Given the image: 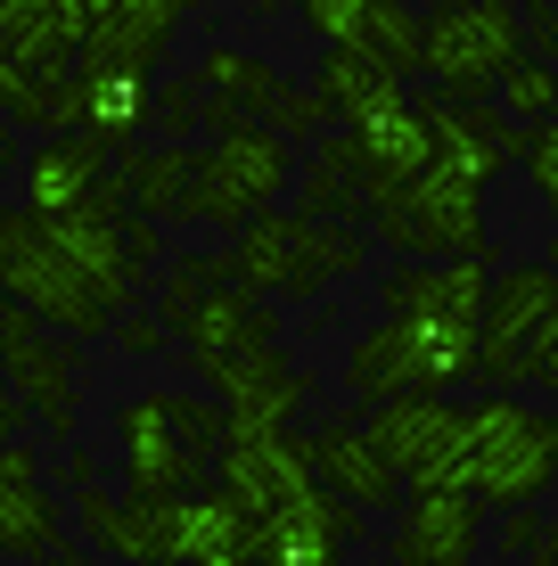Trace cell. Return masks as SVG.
<instances>
[{
  "label": "cell",
  "instance_id": "1",
  "mask_svg": "<svg viewBox=\"0 0 558 566\" xmlns=\"http://www.w3.org/2000/svg\"><path fill=\"white\" fill-rule=\"evenodd\" d=\"M222 411L206 395H124L115 402V460H124V493L131 501H189L206 493L222 460Z\"/></svg>",
  "mask_w": 558,
  "mask_h": 566
},
{
  "label": "cell",
  "instance_id": "2",
  "mask_svg": "<svg viewBox=\"0 0 558 566\" xmlns=\"http://www.w3.org/2000/svg\"><path fill=\"white\" fill-rule=\"evenodd\" d=\"M476 378V328L468 321H435V312H402L378 321L345 345V402L387 411L402 395H444V386Z\"/></svg>",
  "mask_w": 558,
  "mask_h": 566
},
{
  "label": "cell",
  "instance_id": "3",
  "mask_svg": "<svg viewBox=\"0 0 558 566\" xmlns=\"http://www.w3.org/2000/svg\"><path fill=\"white\" fill-rule=\"evenodd\" d=\"M370 263V239L361 230H345V222H313V213H263V222H246L239 239H230V255L222 271L246 287V296H263V304H296V296H320V287H337V280H354V271Z\"/></svg>",
  "mask_w": 558,
  "mask_h": 566
},
{
  "label": "cell",
  "instance_id": "4",
  "mask_svg": "<svg viewBox=\"0 0 558 566\" xmlns=\"http://www.w3.org/2000/svg\"><path fill=\"white\" fill-rule=\"evenodd\" d=\"M91 33V0H0V124L57 132V91Z\"/></svg>",
  "mask_w": 558,
  "mask_h": 566
},
{
  "label": "cell",
  "instance_id": "5",
  "mask_svg": "<svg viewBox=\"0 0 558 566\" xmlns=\"http://www.w3.org/2000/svg\"><path fill=\"white\" fill-rule=\"evenodd\" d=\"M468 436H476V510H534L558 484V411L517 395H476L468 402Z\"/></svg>",
  "mask_w": 558,
  "mask_h": 566
},
{
  "label": "cell",
  "instance_id": "6",
  "mask_svg": "<svg viewBox=\"0 0 558 566\" xmlns=\"http://www.w3.org/2000/svg\"><path fill=\"white\" fill-rule=\"evenodd\" d=\"M0 296H9L17 312H33L42 328H57L66 345H91L99 328H115L124 312H115L99 287L83 280L66 255H57L50 222H33L25 206L0 213Z\"/></svg>",
  "mask_w": 558,
  "mask_h": 566
},
{
  "label": "cell",
  "instance_id": "7",
  "mask_svg": "<svg viewBox=\"0 0 558 566\" xmlns=\"http://www.w3.org/2000/svg\"><path fill=\"white\" fill-rule=\"evenodd\" d=\"M526 57V17L502 0H444L419 17V74L444 99H485L502 91V74Z\"/></svg>",
  "mask_w": 558,
  "mask_h": 566
},
{
  "label": "cell",
  "instance_id": "8",
  "mask_svg": "<svg viewBox=\"0 0 558 566\" xmlns=\"http://www.w3.org/2000/svg\"><path fill=\"white\" fill-rule=\"evenodd\" d=\"M296 181V148L263 124H239V132H214L198 148V181H189V213L181 222H214L239 239L246 222L280 213V189Z\"/></svg>",
  "mask_w": 558,
  "mask_h": 566
},
{
  "label": "cell",
  "instance_id": "9",
  "mask_svg": "<svg viewBox=\"0 0 558 566\" xmlns=\"http://www.w3.org/2000/svg\"><path fill=\"white\" fill-rule=\"evenodd\" d=\"M361 436L378 443V460L411 484V501L428 493H468L476 484V436H468V402L444 395H402L387 411H370Z\"/></svg>",
  "mask_w": 558,
  "mask_h": 566
},
{
  "label": "cell",
  "instance_id": "10",
  "mask_svg": "<svg viewBox=\"0 0 558 566\" xmlns=\"http://www.w3.org/2000/svg\"><path fill=\"white\" fill-rule=\"evenodd\" d=\"M378 239L394 255H435V263H485L493 230H485V189L452 181V172H419L411 189L370 206Z\"/></svg>",
  "mask_w": 558,
  "mask_h": 566
},
{
  "label": "cell",
  "instance_id": "11",
  "mask_svg": "<svg viewBox=\"0 0 558 566\" xmlns=\"http://www.w3.org/2000/svg\"><path fill=\"white\" fill-rule=\"evenodd\" d=\"M550 321H558V271H550V263H509V271H493L485 328H476V386H485V395H509L517 354H526Z\"/></svg>",
  "mask_w": 558,
  "mask_h": 566
},
{
  "label": "cell",
  "instance_id": "12",
  "mask_svg": "<svg viewBox=\"0 0 558 566\" xmlns=\"http://www.w3.org/2000/svg\"><path fill=\"white\" fill-rule=\"evenodd\" d=\"M0 378H9V395L25 402L33 419L74 427V395H83V354H74L66 337H50L33 312H17L9 296H0Z\"/></svg>",
  "mask_w": 558,
  "mask_h": 566
},
{
  "label": "cell",
  "instance_id": "13",
  "mask_svg": "<svg viewBox=\"0 0 558 566\" xmlns=\"http://www.w3.org/2000/svg\"><path fill=\"white\" fill-rule=\"evenodd\" d=\"M214 493L239 501L246 525L272 517L280 501L313 493V460H304V436L296 427H230L222 436V460H214Z\"/></svg>",
  "mask_w": 558,
  "mask_h": 566
},
{
  "label": "cell",
  "instance_id": "14",
  "mask_svg": "<svg viewBox=\"0 0 558 566\" xmlns=\"http://www.w3.org/2000/svg\"><path fill=\"white\" fill-rule=\"evenodd\" d=\"M198 378L214 386L222 427H296V411L313 402V378L280 354V345H255V354H222L198 361Z\"/></svg>",
  "mask_w": 558,
  "mask_h": 566
},
{
  "label": "cell",
  "instance_id": "15",
  "mask_svg": "<svg viewBox=\"0 0 558 566\" xmlns=\"http://www.w3.org/2000/svg\"><path fill=\"white\" fill-rule=\"evenodd\" d=\"M74 517H83V542L107 551L115 566H181V501H131L74 484Z\"/></svg>",
  "mask_w": 558,
  "mask_h": 566
},
{
  "label": "cell",
  "instance_id": "16",
  "mask_svg": "<svg viewBox=\"0 0 558 566\" xmlns=\"http://www.w3.org/2000/svg\"><path fill=\"white\" fill-rule=\"evenodd\" d=\"M354 542H361V517L313 484V493L280 501L272 517H255L246 566H345V558H354Z\"/></svg>",
  "mask_w": 558,
  "mask_h": 566
},
{
  "label": "cell",
  "instance_id": "17",
  "mask_svg": "<svg viewBox=\"0 0 558 566\" xmlns=\"http://www.w3.org/2000/svg\"><path fill=\"white\" fill-rule=\"evenodd\" d=\"M419 115H428L435 172H452V181H468V189H493V181L509 172L517 132L502 124V107H485V99H444V91H428V99H419Z\"/></svg>",
  "mask_w": 558,
  "mask_h": 566
},
{
  "label": "cell",
  "instance_id": "18",
  "mask_svg": "<svg viewBox=\"0 0 558 566\" xmlns=\"http://www.w3.org/2000/svg\"><path fill=\"white\" fill-rule=\"evenodd\" d=\"M148 107H157V83L115 74V66H74L66 91H57V132L115 156V148H131L148 132Z\"/></svg>",
  "mask_w": 558,
  "mask_h": 566
},
{
  "label": "cell",
  "instance_id": "19",
  "mask_svg": "<svg viewBox=\"0 0 558 566\" xmlns=\"http://www.w3.org/2000/svg\"><path fill=\"white\" fill-rule=\"evenodd\" d=\"M189 25L181 0H91V33H83V57L74 66H115V74H140L157 83L172 33Z\"/></svg>",
  "mask_w": 558,
  "mask_h": 566
},
{
  "label": "cell",
  "instance_id": "20",
  "mask_svg": "<svg viewBox=\"0 0 558 566\" xmlns=\"http://www.w3.org/2000/svg\"><path fill=\"white\" fill-rule=\"evenodd\" d=\"M99 206H124V189H115V172H107V148L66 140V132H50V140L25 148V213L66 222V213H99Z\"/></svg>",
  "mask_w": 558,
  "mask_h": 566
},
{
  "label": "cell",
  "instance_id": "21",
  "mask_svg": "<svg viewBox=\"0 0 558 566\" xmlns=\"http://www.w3.org/2000/svg\"><path fill=\"white\" fill-rule=\"evenodd\" d=\"M337 140H345V156L361 165V181H370V206H378V198H394V189H411L419 172H435L419 91H402L394 107H378V115H361V124H345Z\"/></svg>",
  "mask_w": 558,
  "mask_h": 566
},
{
  "label": "cell",
  "instance_id": "22",
  "mask_svg": "<svg viewBox=\"0 0 558 566\" xmlns=\"http://www.w3.org/2000/svg\"><path fill=\"white\" fill-rule=\"evenodd\" d=\"M304 25L329 50H361L370 66H387L394 83L419 74V17L394 0H304Z\"/></svg>",
  "mask_w": 558,
  "mask_h": 566
},
{
  "label": "cell",
  "instance_id": "23",
  "mask_svg": "<svg viewBox=\"0 0 558 566\" xmlns=\"http://www.w3.org/2000/svg\"><path fill=\"white\" fill-rule=\"evenodd\" d=\"M304 460H313V484L329 501H345V510H402V476L387 460H378V443L361 436V427H345V419H329V427H313L304 436Z\"/></svg>",
  "mask_w": 558,
  "mask_h": 566
},
{
  "label": "cell",
  "instance_id": "24",
  "mask_svg": "<svg viewBox=\"0 0 558 566\" xmlns=\"http://www.w3.org/2000/svg\"><path fill=\"white\" fill-rule=\"evenodd\" d=\"M476 542H485V510L468 493H428L402 501L387 525V558L394 566H476Z\"/></svg>",
  "mask_w": 558,
  "mask_h": 566
},
{
  "label": "cell",
  "instance_id": "25",
  "mask_svg": "<svg viewBox=\"0 0 558 566\" xmlns=\"http://www.w3.org/2000/svg\"><path fill=\"white\" fill-rule=\"evenodd\" d=\"M189 83L206 91V132H239V124H263V115L280 107L287 74L272 66V57H255V50L214 42V50L198 57V74H189Z\"/></svg>",
  "mask_w": 558,
  "mask_h": 566
},
{
  "label": "cell",
  "instance_id": "26",
  "mask_svg": "<svg viewBox=\"0 0 558 566\" xmlns=\"http://www.w3.org/2000/svg\"><path fill=\"white\" fill-rule=\"evenodd\" d=\"M57 542H66V517L42 484V452L17 443L0 452V558H50Z\"/></svg>",
  "mask_w": 558,
  "mask_h": 566
},
{
  "label": "cell",
  "instance_id": "27",
  "mask_svg": "<svg viewBox=\"0 0 558 566\" xmlns=\"http://www.w3.org/2000/svg\"><path fill=\"white\" fill-rule=\"evenodd\" d=\"M172 337L189 345V361H222V354H255V345H280V321L263 296H246L239 280H222L214 296H206L198 312H189Z\"/></svg>",
  "mask_w": 558,
  "mask_h": 566
},
{
  "label": "cell",
  "instance_id": "28",
  "mask_svg": "<svg viewBox=\"0 0 558 566\" xmlns=\"http://www.w3.org/2000/svg\"><path fill=\"white\" fill-rule=\"evenodd\" d=\"M189 181H198V148L189 140H157V148H131L115 189H124V213L140 222H165V213H189Z\"/></svg>",
  "mask_w": 558,
  "mask_h": 566
},
{
  "label": "cell",
  "instance_id": "29",
  "mask_svg": "<svg viewBox=\"0 0 558 566\" xmlns=\"http://www.w3.org/2000/svg\"><path fill=\"white\" fill-rule=\"evenodd\" d=\"M411 83H394L387 66H370L361 50H320V66H313V99L329 107V124H361V115H378V107H394Z\"/></svg>",
  "mask_w": 558,
  "mask_h": 566
},
{
  "label": "cell",
  "instance_id": "30",
  "mask_svg": "<svg viewBox=\"0 0 558 566\" xmlns=\"http://www.w3.org/2000/svg\"><path fill=\"white\" fill-rule=\"evenodd\" d=\"M296 213H313V222H345V230H354V213H370V181H361V165L345 156L337 132L313 148V165H304V206Z\"/></svg>",
  "mask_w": 558,
  "mask_h": 566
},
{
  "label": "cell",
  "instance_id": "31",
  "mask_svg": "<svg viewBox=\"0 0 558 566\" xmlns=\"http://www.w3.org/2000/svg\"><path fill=\"white\" fill-rule=\"evenodd\" d=\"M502 124H509V132H543V124H558V66H543L534 50L502 74Z\"/></svg>",
  "mask_w": 558,
  "mask_h": 566
},
{
  "label": "cell",
  "instance_id": "32",
  "mask_svg": "<svg viewBox=\"0 0 558 566\" xmlns=\"http://www.w3.org/2000/svg\"><path fill=\"white\" fill-rule=\"evenodd\" d=\"M222 280H230V271H222V255H172V271H165V287H157V328L172 337V328H181L189 312H198L206 296H214Z\"/></svg>",
  "mask_w": 558,
  "mask_h": 566
},
{
  "label": "cell",
  "instance_id": "33",
  "mask_svg": "<svg viewBox=\"0 0 558 566\" xmlns=\"http://www.w3.org/2000/svg\"><path fill=\"white\" fill-rule=\"evenodd\" d=\"M517 165H526V181H534V198H543V213L558 222V124L517 132Z\"/></svg>",
  "mask_w": 558,
  "mask_h": 566
},
{
  "label": "cell",
  "instance_id": "34",
  "mask_svg": "<svg viewBox=\"0 0 558 566\" xmlns=\"http://www.w3.org/2000/svg\"><path fill=\"white\" fill-rule=\"evenodd\" d=\"M502 542H509L517 566H558V517H543V510L502 517Z\"/></svg>",
  "mask_w": 558,
  "mask_h": 566
},
{
  "label": "cell",
  "instance_id": "35",
  "mask_svg": "<svg viewBox=\"0 0 558 566\" xmlns=\"http://www.w3.org/2000/svg\"><path fill=\"white\" fill-rule=\"evenodd\" d=\"M263 132H280V140L296 148V140H313V132H329V107H320L313 91H296V83H287V91H280V107L263 115Z\"/></svg>",
  "mask_w": 558,
  "mask_h": 566
},
{
  "label": "cell",
  "instance_id": "36",
  "mask_svg": "<svg viewBox=\"0 0 558 566\" xmlns=\"http://www.w3.org/2000/svg\"><path fill=\"white\" fill-rule=\"evenodd\" d=\"M148 132H206V91L198 83H165L148 107Z\"/></svg>",
  "mask_w": 558,
  "mask_h": 566
},
{
  "label": "cell",
  "instance_id": "37",
  "mask_svg": "<svg viewBox=\"0 0 558 566\" xmlns=\"http://www.w3.org/2000/svg\"><path fill=\"white\" fill-rule=\"evenodd\" d=\"M509 386H534V395H558V321L543 328V337L517 354V369H509Z\"/></svg>",
  "mask_w": 558,
  "mask_h": 566
},
{
  "label": "cell",
  "instance_id": "38",
  "mask_svg": "<svg viewBox=\"0 0 558 566\" xmlns=\"http://www.w3.org/2000/svg\"><path fill=\"white\" fill-rule=\"evenodd\" d=\"M124 247H131V263H140V280H148V263H165L157 222H140V213H124Z\"/></svg>",
  "mask_w": 558,
  "mask_h": 566
},
{
  "label": "cell",
  "instance_id": "39",
  "mask_svg": "<svg viewBox=\"0 0 558 566\" xmlns=\"http://www.w3.org/2000/svg\"><path fill=\"white\" fill-rule=\"evenodd\" d=\"M115 337H124V354H157L165 328H157V312H148V321H115Z\"/></svg>",
  "mask_w": 558,
  "mask_h": 566
},
{
  "label": "cell",
  "instance_id": "40",
  "mask_svg": "<svg viewBox=\"0 0 558 566\" xmlns=\"http://www.w3.org/2000/svg\"><path fill=\"white\" fill-rule=\"evenodd\" d=\"M17 427H25V402H17L9 378H0V452H17Z\"/></svg>",
  "mask_w": 558,
  "mask_h": 566
},
{
  "label": "cell",
  "instance_id": "41",
  "mask_svg": "<svg viewBox=\"0 0 558 566\" xmlns=\"http://www.w3.org/2000/svg\"><path fill=\"white\" fill-rule=\"evenodd\" d=\"M9 156H17V132H9V124H0V165H9Z\"/></svg>",
  "mask_w": 558,
  "mask_h": 566
},
{
  "label": "cell",
  "instance_id": "42",
  "mask_svg": "<svg viewBox=\"0 0 558 566\" xmlns=\"http://www.w3.org/2000/svg\"><path fill=\"white\" fill-rule=\"evenodd\" d=\"M476 566H517V558H476Z\"/></svg>",
  "mask_w": 558,
  "mask_h": 566
},
{
  "label": "cell",
  "instance_id": "43",
  "mask_svg": "<svg viewBox=\"0 0 558 566\" xmlns=\"http://www.w3.org/2000/svg\"><path fill=\"white\" fill-rule=\"evenodd\" d=\"M543 263H550V271H558V247H550V255H543Z\"/></svg>",
  "mask_w": 558,
  "mask_h": 566
},
{
  "label": "cell",
  "instance_id": "44",
  "mask_svg": "<svg viewBox=\"0 0 558 566\" xmlns=\"http://www.w3.org/2000/svg\"><path fill=\"white\" fill-rule=\"evenodd\" d=\"M222 566H246V558H222Z\"/></svg>",
  "mask_w": 558,
  "mask_h": 566
}]
</instances>
